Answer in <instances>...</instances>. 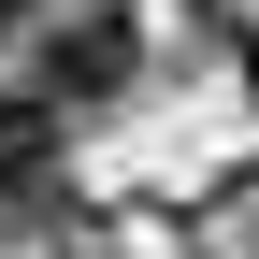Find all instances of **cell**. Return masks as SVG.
<instances>
[{"label": "cell", "mask_w": 259, "mask_h": 259, "mask_svg": "<svg viewBox=\"0 0 259 259\" xmlns=\"http://www.w3.org/2000/svg\"><path fill=\"white\" fill-rule=\"evenodd\" d=\"M15 29H29V0H0V44H15Z\"/></svg>", "instance_id": "7a4b0ae2"}, {"label": "cell", "mask_w": 259, "mask_h": 259, "mask_svg": "<svg viewBox=\"0 0 259 259\" xmlns=\"http://www.w3.org/2000/svg\"><path fill=\"white\" fill-rule=\"evenodd\" d=\"M115 87H130V29H115V15L44 29V101H115Z\"/></svg>", "instance_id": "6da1fadb"}, {"label": "cell", "mask_w": 259, "mask_h": 259, "mask_svg": "<svg viewBox=\"0 0 259 259\" xmlns=\"http://www.w3.org/2000/svg\"><path fill=\"white\" fill-rule=\"evenodd\" d=\"M245 72H259V44H245Z\"/></svg>", "instance_id": "3957f363"}]
</instances>
